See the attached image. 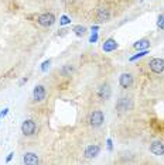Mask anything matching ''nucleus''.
Instances as JSON below:
<instances>
[{
	"mask_svg": "<svg viewBox=\"0 0 164 165\" xmlns=\"http://www.w3.org/2000/svg\"><path fill=\"white\" fill-rule=\"evenodd\" d=\"M111 95H112V89L107 83L102 85L101 88H99V90H98V96H99V99L101 100H107L109 97H111Z\"/></svg>",
	"mask_w": 164,
	"mask_h": 165,
	"instance_id": "nucleus-8",
	"label": "nucleus"
},
{
	"mask_svg": "<svg viewBox=\"0 0 164 165\" xmlns=\"http://www.w3.org/2000/svg\"><path fill=\"white\" fill-rule=\"evenodd\" d=\"M151 72L154 73H161L164 72V60L163 58H153V60L149 62Z\"/></svg>",
	"mask_w": 164,
	"mask_h": 165,
	"instance_id": "nucleus-5",
	"label": "nucleus"
},
{
	"mask_svg": "<svg viewBox=\"0 0 164 165\" xmlns=\"http://www.w3.org/2000/svg\"><path fill=\"white\" fill-rule=\"evenodd\" d=\"M132 107H133V103H132V99L130 97H126V96H123V97H120V99L117 100L116 103V110L117 112H127V110H130Z\"/></svg>",
	"mask_w": 164,
	"mask_h": 165,
	"instance_id": "nucleus-2",
	"label": "nucleus"
},
{
	"mask_svg": "<svg viewBox=\"0 0 164 165\" xmlns=\"http://www.w3.org/2000/svg\"><path fill=\"white\" fill-rule=\"evenodd\" d=\"M134 48L136 50H139V51H141V50H147L149 47H150V41L149 40H146V38H143V40H139L137 43H134Z\"/></svg>",
	"mask_w": 164,
	"mask_h": 165,
	"instance_id": "nucleus-14",
	"label": "nucleus"
},
{
	"mask_svg": "<svg viewBox=\"0 0 164 165\" xmlns=\"http://www.w3.org/2000/svg\"><path fill=\"white\" fill-rule=\"evenodd\" d=\"M102 48H103L105 52H112V51H115L117 48V43L113 40V38H109V40L105 41V44H103Z\"/></svg>",
	"mask_w": 164,
	"mask_h": 165,
	"instance_id": "nucleus-13",
	"label": "nucleus"
},
{
	"mask_svg": "<svg viewBox=\"0 0 164 165\" xmlns=\"http://www.w3.org/2000/svg\"><path fill=\"white\" fill-rule=\"evenodd\" d=\"M107 148L112 150V140H107Z\"/></svg>",
	"mask_w": 164,
	"mask_h": 165,
	"instance_id": "nucleus-22",
	"label": "nucleus"
},
{
	"mask_svg": "<svg viewBox=\"0 0 164 165\" xmlns=\"http://www.w3.org/2000/svg\"><path fill=\"white\" fill-rule=\"evenodd\" d=\"M33 97L36 102H43V100L45 99V88L41 85L36 86L33 90Z\"/></svg>",
	"mask_w": 164,
	"mask_h": 165,
	"instance_id": "nucleus-9",
	"label": "nucleus"
},
{
	"mask_svg": "<svg viewBox=\"0 0 164 165\" xmlns=\"http://www.w3.org/2000/svg\"><path fill=\"white\" fill-rule=\"evenodd\" d=\"M150 152L154 155H163L164 154V144L161 141H154L150 145Z\"/></svg>",
	"mask_w": 164,
	"mask_h": 165,
	"instance_id": "nucleus-10",
	"label": "nucleus"
},
{
	"mask_svg": "<svg viewBox=\"0 0 164 165\" xmlns=\"http://www.w3.org/2000/svg\"><path fill=\"white\" fill-rule=\"evenodd\" d=\"M7 112H9V109H4L3 112H2V117H4V116L7 114Z\"/></svg>",
	"mask_w": 164,
	"mask_h": 165,
	"instance_id": "nucleus-23",
	"label": "nucleus"
},
{
	"mask_svg": "<svg viewBox=\"0 0 164 165\" xmlns=\"http://www.w3.org/2000/svg\"><path fill=\"white\" fill-rule=\"evenodd\" d=\"M103 120H105V116L101 110H94L89 116V124L94 126V127H99L103 123Z\"/></svg>",
	"mask_w": 164,
	"mask_h": 165,
	"instance_id": "nucleus-3",
	"label": "nucleus"
},
{
	"mask_svg": "<svg viewBox=\"0 0 164 165\" xmlns=\"http://www.w3.org/2000/svg\"><path fill=\"white\" fill-rule=\"evenodd\" d=\"M157 27L160 30H164V14H160L157 19Z\"/></svg>",
	"mask_w": 164,
	"mask_h": 165,
	"instance_id": "nucleus-17",
	"label": "nucleus"
},
{
	"mask_svg": "<svg viewBox=\"0 0 164 165\" xmlns=\"http://www.w3.org/2000/svg\"><path fill=\"white\" fill-rule=\"evenodd\" d=\"M13 155H14V154H13V152H11V154H9V157H7V159H6V161H7V162L10 161V159H11V157H13Z\"/></svg>",
	"mask_w": 164,
	"mask_h": 165,
	"instance_id": "nucleus-24",
	"label": "nucleus"
},
{
	"mask_svg": "<svg viewBox=\"0 0 164 165\" xmlns=\"http://www.w3.org/2000/svg\"><path fill=\"white\" fill-rule=\"evenodd\" d=\"M96 19L99 23H105V21H107L109 19H111V11H109V9L107 7H98L96 10Z\"/></svg>",
	"mask_w": 164,
	"mask_h": 165,
	"instance_id": "nucleus-6",
	"label": "nucleus"
},
{
	"mask_svg": "<svg viewBox=\"0 0 164 165\" xmlns=\"http://www.w3.org/2000/svg\"><path fill=\"white\" fill-rule=\"evenodd\" d=\"M147 54H149L147 50H143V51H140L139 54H136L134 56H130V61H136V60H139V58H143V56L147 55Z\"/></svg>",
	"mask_w": 164,
	"mask_h": 165,
	"instance_id": "nucleus-16",
	"label": "nucleus"
},
{
	"mask_svg": "<svg viewBox=\"0 0 164 165\" xmlns=\"http://www.w3.org/2000/svg\"><path fill=\"white\" fill-rule=\"evenodd\" d=\"M50 64H51V61H50V60H48V61H45V62L43 64V66H41V69H43L44 72H45V71H47L48 68H50Z\"/></svg>",
	"mask_w": 164,
	"mask_h": 165,
	"instance_id": "nucleus-19",
	"label": "nucleus"
},
{
	"mask_svg": "<svg viewBox=\"0 0 164 165\" xmlns=\"http://www.w3.org/2000/svg\"><path fill=\"white\" fill-rule=\"evenodd\" d=\"M99 152H101V147L99 145H88L85 148V157L86 158H95Z\"/></svg>",
	"mask_w": 164,
	"mask_h": 165,
	"instance_id": "nucleus-11",
	"label": "nucleus"
},
{
	"mask_svg": "<svg viewBox=\"0 0 164 165\" xmlns=\"http://www.w3.org/2000/svg\"><path fill=\"white\" fill-rule=\"evenodd\" d=\"M75 33V35H78V37H82L85 34V31H86V28L85 27H82V26H75L74 27V30H72Z\"/></svg>",
	"mask_w": 164,
	"mask_h": 165,
	"instance_id": "nucleus-15",
	"label": "nucleus"
},
{
	"mask_svg": "<svg viewBox=\"0 0 164 165\" xmlns=\"http://www.w3.org/2000/svg\"><path fill=\"white\" fill-rule=\"evenodd\" d=\"M96 41H98V34L94 33L92 35H90V38H89V43H96Z\"/></svg>",
	"mask_w": 164,
	"mask_h": 165,
	"instance_id": "nucleus-21",
	"label": "nucleus"
},
{
	"mask_svg": "<svg viewBox=\"0 0 164 165\" xmlns=\"http://www.w3.org/2000/svg\"><path fill=\"white\" fill-rule=\"evenodd\" d=\"M37 23L43 27H51L55 23V16L53 13H43L37 17Z\"/></svg>",
	"mask_w": 164,
	"mask_h": 165,
	"instance_id": "nucleus-1",
	"label": "nucleus"
},
{
	"mask_svg": "<svg viewBox=\"0 0 164 165\" xmlns=\"http://www.w3.org/2000/svg\"><path fill=\"white\" fill-rule=\"evenodd\" d=\"M23 162L24 164H28V165H34V164H38L40 159H38L37 154H34V152H26L23 157Z\"/></svg>",
	"mask_w": 164,
	"mask_h": 165,
	"instance_id": "nucleus-12",
	"label": "nucleus"
},
{
	"mask_svg": "<svg viewBox=\"0 0 164 165\" xmlns=\"http://www.w3.org/2000/svg\"><path fill=\"white\" fill-rule=\"evenodd\" d=\"M119 83H120V86L123 88V89H129V88H132V85H133V76H132V73H122L120 78H119Z\"/></svg>",
	"mask_w": 164,
	"mask_h": 165,
	"instance_id": "nucleus-7",
	"label": "nucleus"
},
{
	"mask_svg": "<svg viewBox=\"0 0 164 165\" xmlns=\"http://www.w3.org/2000/svg\"><path fill=\"white\" fill-rule=\"evenodd\" d=\"M36 130H37V124L33 120H24L23 124H21V133L24 135H33Z\"/></svg>",
	"mask_w": 164,
	"mask_h": 165,
	"instance_id": "nucleus-4",
	"label": "nucleus"
},
{
	"mask_svg": "<svg viewBox=\"0 0 164 165\" xmlns=\"http://www.w3.org/2000/svg\"><path fill=\"white\" fill-rule=\"evenodd\" d=\"M61 72H62L64 75H71V73H72V68H71L69 65H67V66H64V69L61 71Z\"/></svg>",
	"mask_w": 164,
	"mask_h": 165,
	"instance_id": "nucleus-18",
	"label": "nucleus"
},
{
	"mask_svg": "<svg viewBox=\"0 0 164 165\" xmlns=\"http://www.w3.org/2000/svg\"><path fill=\"white\" fill-rule=\"evenodd\" d=\"M60 23L64 26V24H68V23H71V20H69V19H68L67 16H62V17H61V21H60Z\"/></svg>",
	"mask_w": 164,
	"mask_h": 165,
	"instance_id": "nucleus-20",
	"label": "nucleus"
}]
</instances>
